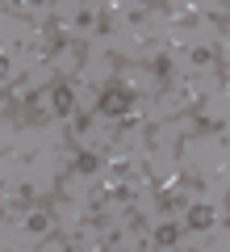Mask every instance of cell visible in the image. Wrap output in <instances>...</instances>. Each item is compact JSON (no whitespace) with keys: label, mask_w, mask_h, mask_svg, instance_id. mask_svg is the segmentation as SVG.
<instances>
[{"label":"cell","mask_w":230,"mask_h":252,"mask_svg":"<svg viewBox=\"0 0 230 252\" xmlns=\"http://www.w3.org/2000/svg\"><path fill=\"white\" fill-rule=\"evenodd\" d=\"M138 97L142 93L134 89L130 80H113V76H109L105 84H101V93H97V105H92V118H126L130 114L134 105H138Z\"/></svg>","instance_id":"cell-1"},{"label":"cell","mask_w":230,"mask_h":252,"mask_svg":"<svg viewBox=\"0 0 230 252\" xmlns=\"http://www.w3.org/2000/svg\"><path fill=\"white\" fill-rule=\"evenodd\" d=\"M46 101H51V118H71L80 97H76V80L71 76H59V80L46 84Z\"/></svg>","instance_id":"cell-2"},{"label":"cell","mask_w":230,"mask_h":252,"mask_svg":"<svg viewBox=\"0 0 230 252\" xmlns=\"http://www.w3.org/2000/svg\"><path fill=\"white\" fill-rule=\"evenodd\" d=\"M184 210H188L184 231L205 235V231H213V227H218V210H213V206H205V202H197V206H184Z\"/></svg>","instance_id":"cell-3"},{"label":"cell","mask_w":230,"mask_h":252,"mask_svg":"<svg viewBox=\"0 0 230 252\" xmlns=\"http://www.w3.org/2000/svg\"><path fill=\"white\" fill-rule=\"evenodd\" d=\"M101 168H105L101 152H88V147H76V152H71V172H84V177H97Z\"/></svg>","instance_id":"cell-4"},{"label":"cell","mask_w":230,"mask_h":252,"mask_svg":"<svg viewBox=\"0 0 230 252\" xmlns=\"http://www.w3.org/2000/svg\"><path fill=\"white\" fill-rule=\"evenodd\" d=\"M184 206H188V193L155 185V210H159V215H172V210H184Z\"/></svg>","instance_id":"cell-5"},{"label":"cell","mask_w":230,"mask_h":252,"mask_svg":"<svg viewBox=\"0 0 230 252\" xmlns=\"http://www.w3.org/2000/svg\"><path fill=\"white\" fill-rule=\"evenodd\" d=\"M180 231H184L180 223L163 219V223H155V231H151V244H155V248H172V244H180Z\"/></svg>","instance_id":"cell-6"},{"label":"cell","mask_w":230,"mask_h":252,"mask_svg":"<svg viewBox=\"0 0 230 252\" xmlns=\"http://www.w3.org/2000/svg\"><path fill=\"white\" fill-rule=\"evenodd\" d=\"M9 80H13V55L0 51V84H9Z\"/></svg>","instance_id":"cell-7"}]
</instances>
